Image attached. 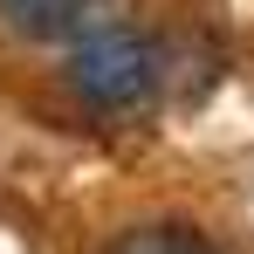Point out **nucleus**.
Returning a JSON list of instances; mask_svg holds the SVG:
<instances>
[{
    "label": "nucleus",
    "instance_id": "obj_1",
    "mask_svg": "<svg viewBox=\"0 0 254 254\" xmlns=\"http://www.w3.org/2000/svg\"><path fill=\"white\" fill-rule=\"evenodd\" d=\"M62 83L89 110H137L165 83V42L144 28H89L62 62Z\"/></svg>",
    "mask_w": 254,
    "mask_h": 254
},
{
    "label": "nucleus",
    "instance_id": "obj_2",
    "mask_svg": "<svg viewBox=\"0 0 254 254\" xmlns=\"http://www.w3.org/2000/svg\"><path fill=\"white\" fill-rule=\"evenodd\" d=\"M96 0H0V21L21 35V42H62V35H83Z\"/></svg>",
    "mask_w": 254,
    "mask_h": 254
},
{
    "label": "nucleus",
    "instance_id": "obj_3",
    "mask_svg": "<svg viewBox=\"0 0 254 254\" xmlns=\"http://www.w3.org/2000/svg\"><path fill=\"white\" fill-rule=\"evenodd\" d=\"M103 254H220V241L186 220H144V227H124Z\"/></svg>",
    "mask_w": 254,
    "mask_h": 254
}]
</instances>
